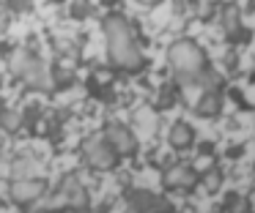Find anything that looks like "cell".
<instances>
[{
  "instance_id": "6",
  "label": "cell",
  "mask_w": 255,
  "mask_h": 213,
  "mask_svg": "<svg viewBox=\"0 0 255 213\" xmlns=\"http://www.w3.org/2000/svg\"><path fill=\"white\" fill-rule=\"evenodd\" d=\"M162 183H165L167 191H192L200 183V172L195 167H189V164H176V167H170L165 172Z\"/></svg>"
},
{
  "instance_id": "3",
  "label": "cell",
  "mask_w": 255,
  "mask_h": 213,
  "mask_svg": "<svg viewBox=\"0 0 255 213\" xmlns=\"http://www.w3.org/2000/svg\"><path fill=\"white\" fill-rule=\"evenodd\" d=\"M11 71L19 76L22 82H28L30 87H41V90H50L52 87V79H50V71H47L44 60L36 58L33 52H19L11 55Z\"/></svg>"
},
{
  "instance_id": "14",
  "label": "cell",
  "mask_w": 255,
  "mask_h": 213,
  "mask_svg": "<svg viewBox=\"0 0 255 213\" xmlns=\"http://www.w3.org/2000/svg\"><path fill=\"white\" fill-rule=\"evenodd\" d=\"M8 3H11V8L22 11V8H28V5H30V0H8Z\"/></svg>"
},
{
  "instance_id": "2",
  "label": "cell",
  "mask_w": 255,
  "mask_h": 213,
  "mask_svg": "<svg viewBox=\"0 0 255 213\" xmlns=\"http://www.w3.org/2000/svg\"><path fill=\"white\" fill-rule=\"evenodd\" d=\"M167 63H170L173 74L184 85H195L209 74V55L192 41V38H178L167 49Z\"/></svg>"
},
{
  "instance_id": "1",
  "label": "cell",
  "mask_w": 255,
  "mask_h": 213,
  "mask_svg": "<svg viewBox=\"0 0 255 213\" xmlns=\"http://www.w3.org/2000/svg\"><path fill=\"white\" fill-rule=\"evenodd\" d=\"M105 38H107V55L116 69L124 71H140L143 69V52L134 38V30L124 16H107L105 19Z\"/></svg>"
},
{
  "instance_id": "16",
  "label": "cell",
  "mask_w": 255,
  "mask_h": 213,
  "mask_svg": "<svg viewBox=\"0 0 255 213\" xmlns=\"http://www.w3.org/2000/svg\"><path fill=\"white\" fill-rule=\"evenodd\" d=\"M6 27H8V19L3 14H0V33H6Z\"/></svg>"
},
{
  "instance_id": "11",
  "label": "cell",
  "mask_w": 255,
  "mask_h": 213,
  "mask_svg": "<svg viewBox=\"0 0 255 213\" xmlns=\"http://www.w3.org/2000/svg\"><path fill=\"white\" fill-rule=\"evenodd\" d=\"M222 211H225V213H253V205H250V200H247L244 194L231 191V194L225 197V205H222Z\"/></svg>"
},
{
  "instance_id": "17",
  "label": "cell",
  "mask_w": 255,
  "mask_h": 213,
  "mask_svg": "<svg viewBox=\"0 0 255 213\" xmlns=\"http://www.w3.org/2000/svg\"><path fill=\"white\" fill-rule=\"evenodd\" d=\"M253 178H255V164H253Z\"/></svg>"
},
{
  "instance_id": "5",
  "label": "cell",
  "mask_w": 255,
  "mask_h": 213,
  "mask_svg": "<svg viewBox=\"0 0 255 213\" xmlns=\"http://www.w3.org/2000/svg\"><path fill=\"white\" fill-rule=\"evenodd\" d=\"M129 213H173V205L154 191L137 189L129 194Z\"/></svg>"
},
{
  "instance_id": "12",
  "label": "cell",
  "mask_w": 255,
  "mask_h": 213,
  "mask_svg": "<svg viewBox=\"0 0 255 213\" xmlns=\"http://www.w3.org/2000/svg\"><path fill=\"white\" fill-rule=\"evenodd\" d=\"M200 183H203V189L209 191V194H217V191L222 189V172L217 167L206 169V172L200 175Z\"/></svg>"
},
{
  "instance_id": "4",
  "label": "cell",
  "mask_w": 255,
  "mask_h": 213,
  "mask_svg": "<svg viewBox=\"0 0 255 213\" xmlns=\"http://www.w3.org/2000/svg\"><path fill=\"white\" fill-rule=\"evenodd\" d=\"M83 156L94 169H113L121 158V153L110 145L107 137H88L83 142Z\"/></svg>"
},
{
  "instance_id": "15",
  "label": "cell",
  "mask_w": 255,
  "mask_h": 213,
  "mask_svg": "<svg viewBox=\"0 0 255 213\" xmlns=\"http://www.w3.org/2000/svg\"><path fill=\"white\" fill-rule=\"evenodd\" d=\"M137 5H145V8H154V5H159V3H165V0H134Z\"/></svg>"
},
{
  "instance_id": "7",
  "label": "cell",
  "mask_w": 255,
  "mask_h": 213,
  "mask_svg": "<svg viewBox=\"0 0 255 213\" xmlns=\"http://www.w3.org/2000/svg\"><path fill=\"white\" fill-rule=\"evenodd\" d=\"M105 137L110 140V145L116 147L121 156H132V153H137V137H134V131L129 129V126L110 123L105 129Z\"/></svg>"
},
{
  "instance_id": "8",
  "label": "cell",
  "mask_w": 255,
  "mask_h": 213,
  "mask_svg": "<svg viewBox=\"0 0 255 213\" xmlns=\"http://www.w3.org/2000/svg\"><path fill=\"white\" fill-rule=\"evenodd\" d=\"M44 180L39 178H17L11 183V200L19 202V205H28V202L39 200L41 194H44Z\"/></svg>"
},
{
  "instance_id": "13",
  "label": "cell",
  "mask_w": 255,
  "mask_h": 213,
  "mask_svg": "<svg viewBox=\"0 0 255 213\" xmlns=\"http://www.w3.org/2000/svg\"><path fill=\"white\" fill-rule=\"evenodd\" d=\"M19 123H22V118H19L17 109H3L0 112V129H6V131H17Z\"/></svg>"
},
{
  "instance_id": "10",
  "label": "cell",
  "mask_w": 255,
  "mask_h": 213,
  "mask_svg": "<svg viewBox=\"0 0 255 213\" xmlns=\"http://www.w3.org/2000/svg\"><path fill=\"white\" fill-rule=\"evenodd\" d=\"M220 107H222V98L217 90H206L203 96L198 98V107H195V112L200 115V118H214V115H220Z\"/></svg>"
},
{
  "instance_id": "9",
  "label": "cell",
  "mask_w": 255,
  "mask_h": 213,
  "mask_svg": "<svg viewBox=\"0 0 255 213\" xmlns=\"http://www.w3.org/2000/svg\"><path fill=\"white\" fill-rule=\"evenodd\" d=\"M167 142H170L173 150H187V147H192V142H195V129L189 123H184V120H176V123L170 126Z\"/></svg>"
}]
</instances>
